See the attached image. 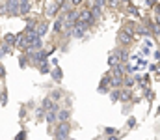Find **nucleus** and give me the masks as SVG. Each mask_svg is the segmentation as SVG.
I'll use <instances>...</instances> for the list:
<instances>
[{"mask_svg":"<svg viewBox=\"0 0 160 140\" xmlns=\"http://www.w3.org/2000/svg\"><path fill=\"white\" fill-rule=\"evenodd\" d=\"M153 8H155V13H157V15L160 17V0L157 2V4H155V6H153Z\"/></svg>","mask_w":160,"mask_h":140,"instance_id":"cd10ccee","label":"nucleus"},{"mask_svg":"<svg viewBox=\"0 0 160 140\" xmlns=\"http://www.w3.org/2000/svg\"><path fill=\"white\" fill-rule=\"evenodd\" d=\"M43 108L45 110H58V105L54 103L52 97H47V99H43Z\"/></svg>","mask_w":160,"mask_h":140,"instance_id":"9b49d317","label":"nucleus"},{"mask_svg":"<svg viewBox=\"0 0 160 140\" xmlns=\"http://www.w3.org/2000/svg\"><path fill=\"white\" fill-rule=\"evenodd\" d=\"M134 123H136V120H134V118H130V120H128V127H132Z\"/></svg>","mask_w":160,"mask_h":140,"instance_id":"72a5a7b5","label":"nucleus"},{"mask_svg":"<svg viewBox=\"0 0 160 140\" xmlns=\"http://www.w3.org/2000/svg\"><path fill=\"white\" fill-rule=\"evenodd\" d=\"M62 95H63V92H62V90H54V92L50 93V97H52L54 101H60V97H62Z\"/></svg>","mask_w":160,"mask_h":140,"instance_id":"393cba45","label":"nucleus"},{"mask_svg":"<svg viewBox=\"0 0 160 140\" xmlns=\"http://www.w3.org/2000/svg\"><path fill=\"white\" fill-rule=\"evenodd\" d=\"M11 50H13V47L6 45L4 41H0V58H2V56H6V54H9Z\"/></svg>","mask_w":160,"mask_h":140,"instance_id":"a211bd4d","label":"nucleus"},{"mask_svg":"<svg viewBox=\"0 0 160 140\" xmlns=\"http://www.w3.org/2000/svg\"><path fill=\"white\" fill-rule=\"evenodd\" d=\"M84 2H89V0H84Z\"/></svg>","mask_w":160,"mask_h":140,"instance_id":"4c0bfd02","label":"nucleus"},{"mask_svg":"<svg viewBox=\"0 0 160 140\" xmlns=\"http://www.w3.org/2000/svg\"><path fill=\"white\" fill-rule=\"evenodd\" d=\"M24 138H26V133H24V131H22L19 137H15V140H24Z\"/></svg>","mask_w":160,"mask_h":140,"instance_id":"7c9ffc66","label":"nucleus"},{"mask_svg":"<svg viewBox=\"0 0 160 140\" xmlns=\"http://www.w3.org/2000/svg\"><path fill=\"white\" fill-rule=\"evenodd\" d=\"M38 19H30V17H26V26H24V32H36V28H38Z\"/></svg>","mask_w":160,"mask_h":140,"instance_id":"1a4fd4ad","label":"nucleus"},{"mask_svg":"<svg viewBox=\"0 0 160 140\" xmlns=\"http://www.w3.org/2000/svg\"><path fill=\"white\" fill-rule=\"evenodd\" d=\"M38 69H39L43 75H48V73L52 71V69H50V64H48V60H47V62H41L39 65H38Z\"/></svg>","mask_w":160,"mask_h":140,"instance_id":"dca6fc26","label":"nucleus"},{"mask_svg":"<svg viewBox=\"0 0 160 140\" xmlns=\"http://www.w3.org/2000/svg\"><path fill=\"white\" fill-rule=\"evenodd\" d=\"M132 43H134V34H130V32H127V30L121 28L119 32H118V45L119 47H130Z\"/></svg>","mask_w":160,"mask_h":140,"instance_id":"7ed1b4c3","label":"nucleus"},{"mask_svg":"<svg viewBox=\"0 0 160 140\" xmlns=\"http://www.w3.org/2000/svg\"><path fill=\"white\" fill-rule=\"evenodd\" d=\"M136 26H138V24H134V23H125L123 30H127V32H130V34H136Z\"/></svg>","mask_w":160,"mask_h":140,"instance_id":"aec40b11","label":"nucleus"},{"mask_svg":"<svg viewBox=\"0 0 160 140\" xmlns=\"http://www.w3.org/2000/svg\"><path fill=\"white\" fill-rule=\"evenodd\" d=\"M19 9L22 17H28L32 11V0H19Z\"/></svg>","mask_w":160,"mask_h":140,"instance_id":"0eeeda50","label":"nucleus"},{"mask_svg":"<svg viewBox=\"0 0 160 140\" xmlns=\"http://www.w3.org/2000/svg\"><path fill=\"white\" fill-rule=\"evenodd\" d=\"M130 97H132V93H130V90H127V88H125V90H121V101H130Z\"/></svg>","mask_w":160,"mask_h":140,"instance_id":"5701e85b","label":"nucleus"},{"mask_svg":"<svg viewBox=\"0 0 160 140\" xmlns=\"http://www.w3.org/2000/svg\"><path fill=\"white\" fill-rule=\"evenodd\" d=\"M127 49H128V47H119L118 50H114V52H116V54L119 56V60L123 62V64H125V62L128 60V50H127Z\"/></svg>","mask_w":160,"mask_h":140,"instance_id":"f8f14e48","label":"nucleus"},{"mask_svg":"<svg viewBox=\"0 0 160 140\" xmlns=\"http://www.w3.org/2000/svg\"><path fill=\"white\" fill-rule=\"evenodd\" d=\"M71 133V127L67 125V122H58V127H56V140H65Z\"/></svg>","mask_w":160,"mask_h":140,"instance_id":"39448f33","label":"nucleus"},{"mask_svg":"<svg viewBox=\"0 0 160 140\" xmlns=\"http://www.w3.org/2000/svg\"><path fill=\"white\" fill-rule=\"evenodd\" d=\"M69 118H71V112L67 108H62V110L58 108V122H67Z\"/></svg>","mask_w":160,"mask_h":140,"instance_id":"ddd939ff","label":"nucleus"},{"mask_svg":"<svg viewBox=\"0 0 160 140\" xmlns=\"http://www.w3.org/2000/svg\"><path fill=\"white\" fill-rule=\"evenodd\" d=\"M121 86H123V77L112 75V88H121Z\"/></svg>","mask_w":160,"mask_h":140,"instance_id":"6ab92c4d","label":"nucleus"},{"mask_svg":"<svg viewBox=\"0 0 160 140\" xmlns=\"http://www.w3.org/2000/svg\"><path fill=\"white\" fill-rule=\"evenodd\" d=\"M0 15H6V6H4V2H0Z\"/></svg>","mask_w":160,"mask_h":140,"instance_id":"c756f323","label":"nucleus"},{"mask_svg":"<svg viewBox=\"0 0 160 140\" xmlns=\"http://www.w3.org/2000/svg\"><path fill=\"white\" fill-rule=\"evenodd\" d=\"M50 30V23H48V19H43L38 23V28H36V32H38V36H47V32Z\"/></svg>","mask_w":160,"mask_h":140,"instance_id":"6e6552de","label":"nucleus"},{"mask_svg":"<svg viewBox=\"0 0 160 140\" xmlns=\"http://www.w3.org/2000/svg\"><path fill=\"white\" fill-rule=\"evenodd\" d=\"M50 73H52V77H54V80H56V82H60V80H62V69L54 67V69H52Z\"/></svg>","mask_w":160,"mask_h":140,"instance_id":"4be33fe9","label":"nucleus"},{"mask_svg":"<svg viewBox=\"0 0 160 140\" xmlns=\"http://www.w3.org/2000/svg\"><path fill=\"white\" fill-rule=\"evenodd\" d=\"M45 118H47L48 123H56V122H58V110H47Z\"/></svg>","mask_w":160,"mask_h":140,"instance_id":"4468645a","label":"nucleus"},{"mask_svg":"<svg viewBox=\"0 0 160 140\" xmlns=\"http://www.w3.org/2000/svg\"><path fill=\"white\" fill-rule=\"evenodd\" d=\"M4 6H6V15H9V17H19L21 15L19 0H4Z\"/></svg>","mask_w":160,"mask_h":140,"instance_id":"20e7f679","label":"nucleus"},{"mask_svg":"<svg viewBox=\"0 0 160 140\" xmlns=\"http://www.w3.org/2000/svg\"><path fill=\"white\" fill-rule=\"evenodd\" d=\"M121 4H128V2H130V0H119Z\"/></svg>","mask_w":160,"mask_h":140,"instance_id":"c9c22d12","label":"nucleus"},{"mask_svg":"<svg viewBox=\"0 0 160 140\" xmlns=\"http://www.w3.org/2000/svg\"><path fill=\"white\" fill-rule=\"evenodd\" d=\"M118 64H121L119 56H118L116 52H112V54L108 56V65H110V67H114V65H118Z\"/></svg>","mask_w":160,"mask_h":140,"instance_id":"f3484780","label":"nucleus"},{"mask_svg":"<svg viewBox=\"0 0 160 140\" xmlns=\"http://www.w3.org/2000/svg\"><path fill=\"white\" fill-rule=\"evenodd\" d=\"M0 101H2V105H6L8 103V92L4 90V92H0Z\"/></svg>","mask_w":160,"mask_h":140,"instance_id":"a878e982","label":"nucleus"},{"mask_svg":"<svg viewBox=\"0 0 160 140\" xmlns=\"http://www.w3.org/2000/svg\"><path fill=\"white\" fill-rule=\"evenodd\" d=\"M110 90H112V73L104 75L102 80H101V86H99V92L101 93H108Z\"/></svg>","mask_w":160,"mask_h":140,"instance_id":"423d86ee","label":"nucleus"},{"mask_svg":"<svg viewBox=\"0 0 160 140\" xmlns=\"http://www.w3.org/2000/svg\"><path fill=\"white\" fill-rule=\"evenodd\" d=\"M43 8H45V17L47 19H52V17L60 15V2L58 0H45Z\"/></svg>","mask_w":160,"mask_h":140,"instance_id":"f257e3e1","label":"nucleus"},{"mask_svg":"<svg viewBox=\"0 0 160 140\" xmlns=\"http://www.w3.org/2000/svg\"><path fill=\"white\" fill-rule=\"evenodd\" d=\"M114 133H116L114 127H106V135H114Z\"/></svg>","mask_w":160,"mask_h":140,"instance_id":"2f4dec72","label":"nucleus"},{"mask_svg":"<svg viewBox=\"0 0 160 140\" xmlns=\"http://www.w3.org/2000/svg\"><path fill=\"white\" fill-rule=\"evenodd\" d=\"M157 2H158V0H145V4H147V6H151V8H153Z\"/></svg>","mask_w":160,"mask_h":140,"instance_id":"473e14b6","label":"nucleus"},{"mask_svg":"<svg viewBox=\"0 0 160 140\" xmlns=\"http://www.w3.org/2000/svg\"><path fill=\"white\" fill-rule=\"evenodd\" d=\"M110 95H112L114 101H118V99L121 97V88H114V90H110Z\"/></svg>","mask_w":160,"mask_h":140,"instance_id":"b1692460","label":"nucleus"},{"mask_svg":"<svg viewBox=\"0 0 160 140\" xmlns=\"http://www.w3.org/2000/svg\"><path fill=\"white\" fill-rule=\"evenodd\" d=\"M58 2H62V0H58Z\"/></svg>","mask_w":160,"mask_h":140,"instance_id":"58836bf2","label":"nucleus"},{"mask_svg":"<svg viewBox=\"0 0 160 140\" xmlns=\"http://www.w3.org/2000/svg\"><path fill=\"white\" fill-rule=\"evenodd\" d=\"M4 77H6V67L0 64V79H4Z\"/></svg>","mask_w":160,"mask_h":140,"instance_id":"c85d7f7f","label":"nucleus"},{"mask_svg":"<svg viewBox=\"0 0 160 140\" xmlns=\"http://www.w3.org/2000/svg\"><path fill=\"white\" fill-rule=\"evenodd\" d=\"M155 58L160 62V49H158V50H155Z\"/></svg>","mask_w":160,"mask_h":140,"instance_id":"f704fd0d","label":"nucleus"},{"mask_svg":"<svg viewBox=\"0 0 160 140\" xmlns=\"http://www.w3.org/2000/svg\"><path fill=\"white\" fill-rule=\"evenodd\" d=\"M134 82H136V77H132L130 73H128L127 77H123V86H125V88H132Z\"/></svg>","mask_w":160,"mask_h":140,"instance_id":"2eb2a0df","label":"nucleus"},{"mask_svg":"<svg viewBox=\"0 0 160 140\" xmlns=\"http://www.w3.org/2000/svg\"><path fill=\"white\" fill-rule=\"evenodd\" d=\"M127 6H128V13H130L132 17H140V11H138V8H136V6H132L130 2H128Z\"/></svg>","mask_w":160,"mask_h":140,"instance_id":"412c9836","label":"nucleus"},{"mask_svg":"<svg viewBox=\"0 0 160 140\" xmlns=\"http://www.w3.org/2000/svg\"><path fill=\"white\" fill-rule=\"evenodd\" d=\"M69 2H71V6H73V8H80L84 0H69Z\"/></svg>","mask_w":160,"mask_h":140,"instance_id":"bb28decb","label":"nucleus"},{"mask_svg":"<svg viewBox=\"0 0 160 140\" xmlns=\"http://www.w3.org/2000/svg\"><path fill=\"white\" fill-rule=\"evenodd\" d=\"M2 41H4L6 45H9V47L15 49V47H17V36H15V34H6V36L2 38Z\"/></svg>","mask_w":160,"mask_h":140,"instance_id":"9d476101","label":"nucleus"},{"mask_svg":"<svg viewBox=\"0 0 160 140\" xmlns=\"http://www.w3.org/2000/svg\"><path fill=\"white\" fill-rule=\"evenodd\" d=\"M108 140H118V137H110Z\"/></svg>","mask_w":160,"mask_h":140,"instance_id":"e433bc0d","label":"nucleus"},{"mask_svg":"<svg viewBox=\"0 0 160 140\" xmlns=\"http://www.w3.org/2000/svg\"><path fill=\"white\" fill-rule=\"evenodd\" d=\"M78 21L88 23L89 26H93V24H95V21H97V17L93 15V11H91V8H89V6H82V8H78Z\"/></svg>","mask_w":160,"mask_h":140,"instance_id":"f03ea898","label":"nucleus"}]
</instances>
